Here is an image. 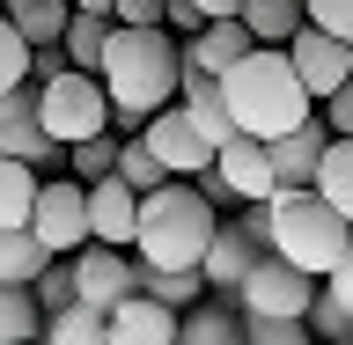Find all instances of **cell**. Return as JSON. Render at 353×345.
<instances>
[{
	"instance_id": "obj_1",
	"label": "cell",
	"mask_w": 353,
	"mask_h": 345,
	"mask_svg": "<svg viewBox=\"0 0 353 345\" xmlns=\"http://www.w3.org/2000/svg\"><path fill=\"white\" fill-rule=\"evenodd\" d=\"M96 81H103V96H110V118L140 125L148 110L176 103V81H184L176 37L162 30V22H148V30L110 22V44H103V59H96Z\"/></svg>"
},
{
	"instance_id": "obj_2",
	"label": "cell",
	"mask_w": 353,
	"mask_h": 345,
	"mask_svg": "<svg viewBox=\"0 0 353 345\" xmlns=\"http://www.w3.org/2000/svg\"><path fill=\"white\" fill-rule=\"evenodd\" d=\"M214 81H221V103H228L236 132H250V140H280V132H294L316 110V96L302 88V74L287 59V44H250Z\"/></svg>"
},
{
	"instance_id": "obj_3",
	"label": "cell",
	"mask_w": 353,
	"mask_h": 345,
	"mask_svg": "<svg viewBox=\"0 0 353 345\" xmlns=\"http://www.w3.org/2000/svg\"><path fill=\"white\" fill-rule=\"evenodd\" d=\"M214 198L192 176H162L154 191H140V228H132V258L154 272H184L199 264V250L214 242Z\"/></svg>"
},
{
	"instance_id": "obj_4",
	"label": "cell",
	"mask_w": 353,
	"mask_h": 345,
	"mask_svg": "<svg viewBox=\"0 0 353 345\" xmlns=\"http://www.w3.org/2000/svg\"><path fill=\"white\" fill-rule=\"evenodd\" d=\"M265 206H272L265 250H272V258H287L294 272H309V280H324L331 264H339V250H346L353 220H339L316 191H280V198H265Z\"/></svg>"
},
{
	"instance_id": "obj_5",
	"label": "cell",
	"mask_w": 353,
	"mask_h": 345,
	"mask_svg": "<svg viewBox=\"0 0 353 345\" xmlns=\"http://www.w3.org/2000/svg\"><path fill=\"white\" fill-rule=\"evenodd\" d=\"M37 125L52 147H74L88 132H110V96L88 66H52L37 74Z\"/></svg>"
},
{
	"instance_id": "obj_6",
	"label": "cell",
	"mask_w": 353,
	"mask_h": 345,
	"mask_svg": "<svg viewBox=\"0 0 353 345\" xmlns=\"http://www.w3.org/2000/svg\"><path fill=\"white\" fill-rule=\"evenodd\" d=\"M30 236L52 250V258H74L88 242V184L81 176H37V206H30Z\"/></svg>"
},
{
	"instance_id": "obj_7",
	"label": "cell",
	"mask_w": 353,
	"mask_h": 345,
	"mask_svg": "<svg viewBox=\"0 0 353 345\" xmlns=\"http://www.w3.org/2000/svg\"><path fill=\"white\" fill-rule=\"evenodd\" d=\"M309 302H316V280L294 272L287 258H272V250H258V264L236 280V309L243 316H309Z\"/></svg>"
},
{
	"instance_id": "obj_8",
	"label": "cell",
	"mask_w": 353,
	"mask_h": 345,
	"mask_svg": "<svg viewBox=\"0 0 353 345\" xmlns=\"http://www.w3.org/2000/svg\"><path fill=\"white\" fill-rule=\"evenodd\" d=\"M192 184L214 198V206H221V198H236V206H243V198H272V162H265V140L228 132V140L214 147V169L192 176Z\"/></svg>"
},
{
	"instance_id": "obj_9",
	"label": "cell",
	"mask_w": 353,
	"mask_h": 345,
	"mask_svg": "<svg viewBox=\"0 0 353 345\" xmlns=\"http://www.w3.org/2000/svg\"><path fill=\"white\" fill-rule=\"evenodd\" d=\"M140 140H148V154H154L170 176H206V169H214V147H206V132H199L176 103L148 110V118H140Z\"/></svg>"
},
{
	"instance_id": "obj_10",
	"label": "cell",
	"mask_w": 353,
	"mask_h": 345,
	"mask_svg": "<svg viewBox=\"0 0 353 345\" xmlns=\"http://www.w3.org/2000/svg\"><path fill=\"white\" fill-rule=\"evenodd\" d=\"M125 294H140V258L110 250V242H81V250H74V302L118 309Z\"/></svg>"
},
{
	"instance_id": "obj_11",
	"label": "cell",
	"mask_w": 353,
	"mask_h": 345,
	"mask_svg": "<svg viewBox=\"0 0 353 345\" xmlns=\"http://www.w3.org/2000/svg\"><path fill=\"white\" fill-rule=\"evenodd\" d=\"M324 140L331 125L309 110L294 132H280V140H265V162H272V198L280 191H309V176H316V162H324Z\"/></svg>"
},
{
	"instance_id": "obj_12",
	"label": "cell",
	"mask_w": 353,
	"mask_h": 345,
	"mask_svg": "<svg viewBox=\"0 0 353 345\" xmlns=\"http://www.w3.org/2000/svg\"><path fill=\"white\" fill-rule=\"evenodd\" d=\"M287 59H294V74H302V88L316 96V103H324L331 88H339V81L353 74V44H339V37H324L316 22H302V30L287 37Z\"/></svg>"
},
{
	"instance_id": "obj_13",
	"label": "cell",
	"mask_w": 353,
	"mask_h": 345,
	"mask_svg": "<svg viewBox=\"0 0 353 345\" xmlns=\"http://www.w3.org/2000/svg\"><path fill=\"white\" fill-rule=\"evenodd\" d=\"M132 228H140V191L110 169L88 184V242H110V250H132Z\"/></svg>"
},
{
	"instance_id": "obj_14",
	"label": "cell",
	"mask_w": 353,
	"mask_h": 345,
	"mask_svg": "<svg viewBox=\"0 0 353 345\" xmlns=\"http://www.w3.org/2000/svg\"><path fill=\"white\" fill-rule=\"evenodd\" d=\"M0 154H15V162H52V140H44V125H37V81H22V88H8L0 96Z\"/></svg>"
},
{
	"instance_id": "obj_15",
	"label": "cell",
	"mask_w": 353,
	"mask_h": 345,
	"mask_svg": "<svg viewBox=\"0 0 353 345\" xmlns=\"http://www.w3.org/2000/svg\"><path fill=\"white\" fill-rule=\"evenodd\" d=\"M243 52H250V30H243V15H214L199 37H176V59H184V74H228Z\"/></svg>"
},
{
	"instance_id": "obj_16",
	"label": "cell",
	"mask_w": 353,
	"mask_h": 345,
	"mask_svg": "<svg viewBox=\"0 0 353 345\" xmlns=\"http://www.w3.org/2000/svg\"><path fill=\"white\" fill-rule=\"evenodd\" d=\"M110 345H176V309H162L154 294H125L118 309H103Z\"/></svg>"
},
{
	"instance_id": "obj_17",
	"label": "cell",
	"mask_w": 353,
	"mask_h": 345,
	"mask_svg": "<svg viewBox=\"0 0 353 345\" xmlns=\"http://www.w3.org/2000/svg\"><path fill=\"white\" fill-rule=\"evenodd\" d=\"M258 264V242L243 236V228H214V242L199 250V272H206V286L214 294H236V280Z\"/></svg>"
},
{
	"instance_id": "obj_18",
	"label": "cell",
	"mask_w": 353,
	"mask_h": 345,
	"mask_svg": "<svg viewBox=\"0 0 353 345\" xmlns=\"http://www.w3.org/2000/svg\"><path fill=\"white\" fill-rule=\"evenodd\" d=\"M176 110L206 132V147H221V140L236 132V118H228V103H221V81H214V74H184V81H176Z\"/></svg>"
},
{
	"instance_id": "obj_19",
	"label": "cell",
	"mask_w": 353,
	"mask_h": 345,
	"mask_svg": "<svg viewBox=\"0 0 353 345\" xmlns=\"http://www.w3.org/2000/svg\"><path fill=\"white\" fill-rule=\"evenodd\" d=\"M309 191L324 198L339 220H353V132H331L324 140V162H316V176H309Z\"/></svg>"
},
{
	"instance_id": "obj_20",
	"label": "cell",
	"mask_w": 353,
	"mask_h": 345,
	"mask_svg": "<svg viewBox=\"0 0 353 345\" xmlns=\"http://www.w3.org/2000/svg\"><path fill=\"white\" fill-rule=\"evenodd\" d=\"M176 345H243V316L221 302H192L176 316Z\"/></svg>"
},
{
	"instance_id": "obj_21",
	"label": "cell",
	"mask_w": 353,
	"mask_h": 345,
	"mask_svg": "<svg viewBox=\"0 0 353 345\" xmlns=\"http://www.w3.org/2000/svg\"><path fill=\"white\" fill-rule=\"evenodd\" d=\"M37 345H110V324H103V309H88V302H66L44 316Z\"/></svg>"
},
{
	"instance_id": "obj_22",
	"label": "cell",
	"mask_w": 353,
	"mask_h": 345,
	"mask_svg": "<svg viewBox=\"0 0 353 345\" xmlns=\"http://www.w3.org/2000/svg\"><path fill=\"white\" fill-rule=\"evenodd\" d=\"M0 15L22 30V44L37 52V44H59L66 15H74V0H0Z\"/></svg>"
},
{
	"instance_id": "obj_23",
	"label": "cell",
	"mask_w": 353,
	"mask_h": 345,
	"mask_svg": "<svg viewBox=\"0 0 353 345\" xmlns=\"http://www.w3.org/2000/svg\"><path fill=\"white\" fill-rule=\"evenodd\" d=\"M103 44H110V15H103V8H74V15H66V30H59L66 66H88V74H96Z\"/></svg>"
},
{
	"instance_id": "obj_24",
	"label": "cell",
	"mask_w": 353,
	"mask_h": 345,
	"mask_svg": "<svg viewBox=\"0 0 353 345\" xmlns=\"http://www.w3.org/2000/svg\"><path fill=\"white\" fill-rule=\"evenodd\" d=\"M236 15H243V30H250V44H287L302 30V0H243Z\"/></svg>"
},
{
	"instance_id": "obj_25",
	"label": "cell",
	"mask_w": 353,
	"mask_h": 345,
	"mask_svg": "<svg viewBox=\"0 0 353 345\" xmlns=\"http://www.w3.org/2000/svg\"><path fill=\"white\" fill-rule=\"evenodd\" d=\"M44 264H52V250L30 228H0V286H30Z\"/></svg>"
},
{
	"instance_id": "obj_26",
	"label": "cell",
	"mask_w": 353,
	"mask_h": 345,
	"mask_svg": "<svg viewBox=\"0 0 353 345\" xmlns=\"http://www.w3.org/2000/svg\"><path fill=\"white\" fill-rule=\"evenodd\" d=\"M30 206H37V169L0 154V228H30Z\"/></svg>"
},
{
	"instance_id": "obj_27",
	"label": "cell",
	"mask_w": 353,
	"mask_h": 345,
	"mask_svg": "<svg viewBox=\"0 0 353 345\" xmlns=\"http://www.w3.org/2000/svg\"><path fill=\"white\" fill-rule=\"evenodd\" d=\"M44 331V309L30 286H0V345H37Z\"/></svg>"
},
{
	"instance_id": "obj_28",
	"label": "cell",
	"mask_w": 353,
	"mask_h": 345,
	"mask_svg": "<svg viewBox=\"0 0 353 345\" xmlns=\"http://www.w3.org/2000/svg\"><path fill=\"white\" fill-rule=\"evenodd\" d=\"M140 294H154L162 309H192L199 294H206V272H199V264H184V272H154V264H140Z\"/></svg>"
},
{
	"instance_id": "obj_29",
	"label": "cell",
	"mask_w": 353,
	"mask_h": 345,
	"mask_svg": "<svg viewBox=\"0 0 353 345\" xmlns=\"http://www.w3.org/2000/svg\"><path fill=\"white\" fill-rule=\"evenodd\" d=\"M66 154V176H81V184H96V176H110V162H118V132H88V140H74Z\"/></svg>"
},
{
	"instance_id": "obj_30",
	"label": "cell",
	"mask_w": 353,
	"mask_h": 345,
	"mask_svg": "<svg viewBox=\"0 0 353 345\" xmlns=\"http://www.w3.org/2000/svg\"><path fill=\"white\" fill-rule=\"evenodd\" d=\"M243 345H316L309 316H243Z\"/></svg>"
},
{
	"instance_id": "obj_31",
	"label": "cell",
	"mask_w": 353,
	"mask_h": 345,
	"mask_svg": "<svg viewBox=\"0 0 353 345\" xmlns=\"http://www.w3.org/2000/svg\"><path fill=\"white\" fill-rule=\"evenodd\" d=\"M110 169L125 176L132 191H154V184L170 176V169H162V162H154V154H148V140H140V132H125V140H118V162H110Z\"/></svg>"
},
{
	"instance_id": "obj_32",
	"label": "cell",
	"mask_w": 353,
	"mask_h": 345,
	"mask_svg": "<svg viewBox=\"0 0 353 345\" xmlns=\"http://www.w3.org/2000/svg\"><path fill=\"white\" fill-rule=\"evenodd\" d=\"M30 294H37L44 316H52V309H66V302H74V258H52L37 280H30Z\"/></svg>"
},
{
	"instance_id": "obj_33",
	"label": "cell",
	"mask_w": 353,
	"mask_h": 345,
	"mask_svg": "<svg viewBox=\"0 0 353 345\" xmlns=\"http://www.w3.org/2000/svg\"><path fill=\"white\" fill-rule=\"evenodd\" d=\"M30 81V44H22V30L8 15H0V96H8V88H22Z\"/></svg>"
},
{
	"instance_id": "obj_34",
	"label": "cell",
	"mask_w": 353,
	"mask_h": 345,
	"mask_svg": "<svg viewBox=\"0 0 353 345\" xmlns=\"http://www.w3.org/2000/svg\"><path fill=\"white\" fill-rule=\"evenodd\" d=\"M302 22H316L324 37L353 44V0H302Z\"/></svg>"
},
{
	"instance_id": "obj_35",
	"label": "cell",
	"mask_w": 353,
	"mask_h": 345,
	"mask_svg": "<svg viewBox=\"0 0 353 345\" xmlns=\"http://www.w3.org/2000/svg\"><path fill=\"white\" fill-rule=\"evenodd\" d=\"M316 286H324L331 302L346 309V324H353V236H346V250H339V264H331V272H324Z\"/></svg>"
},
{
	"instance_id": "obj_36",
	"label": "cell",
	"mask_w": 353,
	"mask_h": 345,
	"mask_svg": "<svg viewBox=\"0 0 353 345\" xmlns=\"http://www.w3.org/2000/svg\"><path fill=\"white\" fill-rule=\"evenodd\" d=\"M324 125H331V132H353V74L324 96Z\"/></svg>"
},
{
	"instance_id": "obj_37",
	"label": "cell",
	"mask_w": 353,
	"mask_h": 345,
	"mask_svg": "<svg viewBox=\"0 0 353 345\" xmlns=\"http://www.w3.org/2000/svg\"><path fill=\"white\" fill-rule=\"evenodd\" d=\"M110 22H132V30H148V22H162V0H110Z\"/></svg>"
},
{
	"instance_id": "obj_38",
	"label": "cell",
	"mask_w": 353,
	"mask_h": 345,
	"mask_svg": "<svg viewBox=\"0 0 353 345\" xmlns=\"http://www.w3.org/2000/svg\"><path fill=\"white\" fill-rule=\"evenodd\" d=\"M192 8H199V15H206V22H214V15H236L243 0H192Z\"/></svg>"
},
{
	"instance_id": "obj_39",
	"label": "cell",
	"mask_w": 353,
	"mask_h": 345,
	"mask_svg": "<svg viewBox=\"0 0 353 345\" xmlns=\"http://www.w3.org/2000/svg\"><path fill=\"white\" fill-rule=\"evenodd\" d=\"M74 8H103V15H110V0H74Z\"/></svg>"
}]
</instances>
